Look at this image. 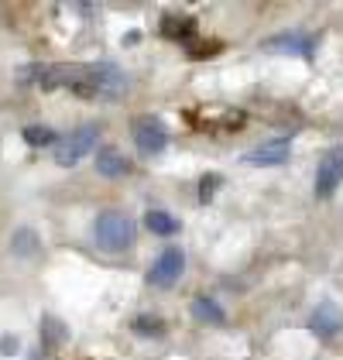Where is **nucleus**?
<instances>
[{
  "instance_id": "dca6fc26",
  "label": "nucleus",
  "mask_w": 343,
  "mask_h": 360,
  "mask_svg": "<svg viewBox=\"0 0 343 360\" xmlns=\"http://www.w3.org/2000/svg\"><path fill=\"white\" fill-rule=\"evenodd\" d=\"M134 333H141V336H162L165 326H162V319H155V316H138V319H134Z\"/></svg>"
},
{
  "instance_id": "aec40b11",
  "label": "nucleus",
  "mask_w": 343,
  "mask_h": 360,
  "mask_svg": "<svg viewBox=\"0 0 343 360\" xmlns=\"http://www.w3.org/2000/svg\"><path fill=\"white\" fill-rule=\"evenodd\" d=\"M34 360H41V357H34Z\"/></svg>"
},
{
  "instance_id": "6ab92c4d",
  "label": "nucleus",
  "mask_w": 343,
  "mask_h": 360,
  "mask_svg": "<svg viewBox=\"0 0 343 360\" xmlns=\"http://www.w3.org/2000/svg\"><path fill=\"white\" fill-rule=\"evenodd\" d=\"M0 347H4V350H0V354H14V350H11V347H18V340H11V336H4V340H0Z\"/></svg>"
},
{
  "instance_id": "0eeeda50",
  "label": "nucleus",
  "mask_w": 343,
  "mask_h": 360,
  "mask_svg": "<svg viewBox=\"0 0 343 360\" xmlns=\"http://www.w3.org/2000/svg\"><path fill=\"white\" fill-rule=\"evenodd\" d=\"M288 155H292L288 141H268V144H261L254 151H247L244 162L254 168H275V165H282V162H288Z\"/></svg>"
},
{
  "instance_id": "2eb2a0df",
  "label": "nucleus",
  "mask_w": 343,
  "mask_h": 360,
  "mask_svg": "<svg viewBox=\"0 0 343 360\" xmlns=\"http://www.w3.org/2000/svg\"><path fill=\"white\" fill-rule=\"evenodd\" d=\"M25 141L31 148H45V144H56V131L52 127H25Z\"/></svg>"
},
{
  "instance_id": "6e6552de",
  "label": "nucleus",
  "mask_w": 343,
  "mask_h": 360,
  "mask_svg": "<svg viewBox=\"0 0 343 360\" xmlns=\"http://www.w3.org/2000/svg\"><path fill=\"white\" fill-rule=\"evenodd\" d=\"M268 52H278V56H309L313 52V41L299 31H285V34H275L264 41Z\"/></svg>"
},
{
  "instance_id": "f03ea898",
  "label": "nucleus",
  "mask_w": 343,
  "mask_h": 360,
  "mask_svg": "<svg viewBox=\"0 0 343 360\" xmlns=\"http://www.w3.org/2000/svg\"><path fill=\"white\" fill-rule=\"evenodd\" d=\"M96 127L93 124H86L79 131H69V138L56 141V162L58 165H76V162H83L86 155L96 148Z\"/></svg>"
},
{
  "instance_id": "4468645a",
  "label": "nucleus",
  "mask_w": 343,
  "mask_h": 360,
  "mask_svg": "<svg viewBox=\"0 0 343 360\" xmlns=\"http://www.w3.org/2000/svg\"><path fill=\"white\" fill-rule=\"evenodd\" d=\"M193 28H196L193 18H165V25H162V31H165L169 38H189Z\"/></svg>"
},
{
  "instance_id": "f257e3e1",
  "label": "nucleus",
  "mask_w": 343,
  "mask_h": 360,
  "mask_svg": "<svg viewBox=\"0 0 343 360\" xmlns=\"http://www.w3.org/2000/svg\"><path fill=\"white\" fill-rule=\"evenodd\" d=\"M93 240L100 250H110V254H120L127 250L134 240H138V226L127 213H117V210H107L100 213L96 223H93Z\"/></svg>"
},
{
  "instance_id": "f8f14e48",
  "label": "nucleus",
  "mask_w": 343,
  "mask_h": 360,
  "mask_svg": "<svg viewBox=\"0 0 343 360\" xmlns=\"http://www.w3.org/2000/svg\"><path fill=\"white\" fill-rule=\"evenodd\" d=\"M193 316H196L200 323H213V326H224V323H227V312L213 302V299H196V302H193Z\"/></svg>"
},
{
  "instance_id": "9d476101",
  "label": "nucleus",
  "mask_w": 343,
  "mask_h": 360,
  "mask_svg": "<svg viewBox=\"0 0 343 360\" xmlns=\"http://www.w3.org/2000/svg\"><path fill=\"white\" fill-rule=\"evenodd\" d=\"M131 168V162L117 151V148H103L100 155H96V172L103 175V179H117V175H124Z\"/></svg>"
},
{
  "instance_id": "a211bd4d",
  "label": "nucleus",
  "mask_w": 343,
  "mask_h": 360,
  "mask_svg": "<svg viewBox=\"0 0 343 360\" xmlns=\"http://www.w3.org/2000/svg\"><path fill=\"white\" fill-rule=\"evenodd\" d=\"M216 186H220V175H206V179H202L200 182V199L202 202H209V199H213Z\"/></svg>"
},
{
  "instance_id": "39448f33",
  "label": "nucleus",
  "mask_w": 343,
  "mask_h": 360,
  "mask_svg": "<svg viewBox=\"0 0 343 360\" xmlns=\"http://www.w3.org/2000/svg\"><path fill=\"white\" fill-rule=\"evenodd\" d=\"M134 144H138L141 155H158V151H165V144H169L165 124L155 120V117H141V120L134 124Z\"/></svg>"
},
{
  "instance_id": "423d86ee",
  "label": "nucleus",
  "mask_w": 343,
  "mask_h": 360,
  "mask_svg": "<svg viewBox=\"0 0 343 360\" xmlns=\"http://www.w3.org/2000/svg\"><path fill=\"white\" fill-rule=\"evenodd\" d=\"M93 86H96V96H124L131 89L127 76L117 69L114 62H96L93 65Z\"/></svg>"
},
{
  "instance_id": "9b49d317",
  "label": "nucleus",
  "mask_w": 343,
  "mask_h": 360,
  "mask_svg": "<svg viewBox=\"0 0 343 360\" xmlns=\"http://www.w3.org/2000/svg\"><path fill=\"white\" fill-rule=\"evenodd\" d=\"M144 223H148V230H151V233H158V237H172V233H179V220H175L172 213H165V210H151V213L144 217Z\"/></svg>"
},
{
  "instance_id": "f3484780",
  "label": "nucleus",
  "mask_w": 343,
  "mask_h": 360,
  "mask_svg": "<svg viewBox=\"0 0 343 360\" xmlns=\"http://www.w3.org/2000/svg\"><path fill=\"white\" fill-rule=\"evenodd\" d=\"M14 250H21V254H31V250H34V233H31V230H21V233H14Z\"/></svg>"
},
{
  "instance_id": "1a4fd4ad",
  "label": "nucleus",
  "mask_w": 343,
  "mask_h": 360,
  "mask_svg": "<svg viewBox=\"0 0 343 360\" xmlns=\"http://www.w3.org/2000/svg\"><path fill=\"white\" fill-rule=\"evenodd\" d=\"M309 326H313L316 336H333V333L343 326V312L337 309L333 302H323V305H316V312H313V319H309Z\"/></svg>"
},
{
  "instance_id": "7ed1b4c3",
  "label": "nucleus",
  "mask_w": 343,
  "mask_h": 360,
  "mask_svg": "<svg viewBox=\"0 0 343 360\" xmlns=\"http://www.w3.org/2000/svg\"><path fill=\"white\" fill-rule=\"evenodd\" d=\"M343 186V144L337 148H330L326 155H323V162L316 168V195H333L337 189Z\"/></svg>"
},
{
  "instance_id": "ddd939ff",
  "label": "nucleus",
  "mask_w": 343,
  "mask_h": 360,
  "mask_svg": "<svg viewBox=\"0 0 343 360\" xmlns=\"http://www.w3.org/2000/svg\"><path fill=\"white\" fill-rule=\"evenodd\" d=\"M41 336H45V343H48V347H58V343H65V340H69L65 326L58 323L56 316H45V319H41Z\"/></svg>"
},
{
  "instance_id": "20e7f679",
  "label": "nucleus",
  "mask_w": 343,
  "mask_h": 360,
  "mask_svg": "<svg viewBox=\"0 0 343 360\" xmlns=\"http://www.w3.org/2000/svg\"><path fill=\"white\" fill-rule=\"evenodd\" d=\"M186 271V254L179 248H165L158 254V261L151 264V271H148V281L155 285V288H172L179 278Z\"/></svg>"
}]
</instances>
